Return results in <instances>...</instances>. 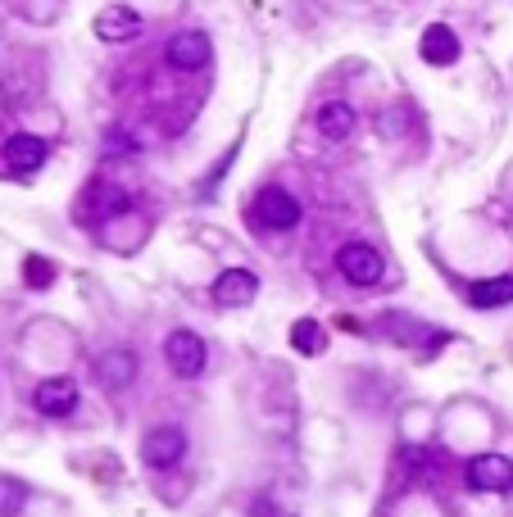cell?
<instances>
[{"mask_svg": "<svg viewBox=\"0 0 513 517\" xmlns=\"http://www.w3.org/2000/svg\"><path fill=\"white\" fill-rule=\"evenodd\" d=\"M250 223H259L264 232H291V227L300 223L296 196L282 191V186H264L255 196V205H250Z\"/></svg>", "mask_w": 513, "mask_h": 517, "instance_id": "1", "label": "cell"}, {"mask_svg": "<svg viewBox=\"0 0 513 517\" xmlns=\"http://www.w3.org/2000/svg\"><path fill=\"white\" fill-rule=\"evenodd\" d=\"M336 273L346 277L350 286H377L386 273V259L368 241H346L336 250Z\"/></svg>", "mask_w": 513, "mask_h": 517, "instance_id": "2", "label": "cell"}, {"mask_svg": "<svg viewBox=\"0 0 513 517\" xmlns=\"http://www.w3.org/2000/svg\"><path fill=\"white\" fill-rule=\"evenodd\" d=\"M164 359H168V372L173 377H200L205 372V363H209V350H205V341H200L196 332H173L168 336V345H164Z\"/></svg>", "mask_w": 513, "mask_h": 517, "instance_id": "3", "label": "cell"}, {"mask_svg": "<svg viewBox=\"0 0 513 517\" xmlns=\"http://www.w3.org/2000/svg\"><path fill=\"white\" fill-rule=\"evenodd\" d=\"M464 477H468V490L504 495V490H513V463L504 454H477V459H468Z\"/></svg>", "mask_w": 513, "mask_h": 517, "instance_id": "4", "label": "cell"}, {"mask_svg": "<svg viewBox=\"0 0 513 517\" xmlns=\"http://www.w3.org/2000/svg\"><path fill=\"white\" fill-rule=\"evenodd\" d=\"M182 454H187V436H182V427H155V431H146V440H141V463L155 468V472L182 463Z\"/></svg>", "mask_w": 513, "mask_h": 517, "instance_id": "5", "label": "cell"}, {"mask_svg": "<svg viewBox=\"0 0 513 517\" xmlns=\"http://www.w3.org/2000/svg\"><path fill=\"white\" fill-rule=\"evenodd\" d=\"M164 55H168V64H173L178 73H200L209 59H214V46H209L205 32H178V37L168 41Z\"/></svg>", "mask_w": 513, "mask_h": 517, "instance_id": "6", "label": "cell"}, {"mask_svg": "<svg viewBox=\"0 0 513 517\" xmlns=\"http://www.w3.org/2000/svg\"><path fill=\"white\" fill-rule=\"evenodd\" d=\"M32 404H37L46 418H69V413L78 409V386H73V377H46V381H37Z\"/></svg>", "mask_w": 513, "mask_h": 517, "instance_id": "7", "label": "cell"}, {"mask_svg": "<svg viewBox=\"0 0 513 517\" xmlns=\"http://www.w3.org/2000/svg\"><path fill=\"white\" fill-rule=\"evenodd\" d=\"M259 295V277L250 273V268H223V273L214 277V300L223 304V309H241V304H250Z\"/></svg>", "mask_w": 513, "mask_h": 517, "instance_id": "8", "label": "cell"}, {"mask_svg": "<svg viewBox=\"0 0 513 517\" xmlns=\"http://www.w3.org/2000/svg\"><path fill=\"white\" fill-rule=\"evenodd\" d=\"M5 164L14 168V173H37L41 164H46V155H50V146L41 137H32V132H14L10 141H5Z\"/></svg>", "mask_w": 513, "mask_h": 517, "instance_id": "9", "label": "cell"}, {"mask_svg": "<svg viewBox=\"0 0 513 517\" xmlns=\"http://www.w3.org/2000/svg\"><path fill=\"white\" fill-rule=\"evenodd\" d=\"M132 377H137V354L132 350H114L100 354L96 359V381L100 386H109V391H123V386H132Z\"/></svg>", "mask_w": 513, "mask_h": 517, "instance_id": "10", "label": "cell"}, {"mask_svg": "<svg viewBox=\"0 0 513 517\" xmlns=\"http://www.w3.org/2000/svg\"><path fill=\"white\" fill-rule=\"evenodd\" d=\"M141 32V14L132 5H109L96 14V37L100 41H132Z\"/></svg>", "mask_w": 513, "mask_h": 517, "instance_id": "11", "label": "cell"}, {"mask_svg": "<svg viewBox=\"0 0 513 517\" xmlns=\"http://www.w3.org/2000/svg\"><path fill=\"white\" fill-rule=\"evenodd\" d=\"M418 50H423L427 64H436V69H450L454 59H459V37H454L445 23H432V28L423 32V41H418Z\"/></svg>", "mask_w": 513, "mask_h": 517, "instance_id": "12", "label": "cell"}, {"mask_svg": "<svg viewBox=\"0 0 513 517\" xmlns=\"http://www.w3.org/2000/svg\"><path fill=\"white\" fill-rule=\"evenodd\" d=\"M355 123H359V114L346 100H327V105L318 109V132H323L327 141H346L350 132H355Z\"/></svg>", "mask_w": 513, "mask_h": 517, "instance_id": "13", "label": "cell"}, {"mask_svg": "<svg viewBox=\"0 0 513 517\" xmlns=\"http://www.w3.org/2000/svg\"><path fill=\"white\" fill-rule=\"evenodd\" d=\"M468 300L477 309H500V304L513 300V277H486V282H473L468 286Z\"/></svg>", "mask_w": 513, "mask_h": 517, "instance_id": "14", "label": "cell"}, {"mask_svg": "<svg viewBox=\"0 0 513 517\" xmlns=\"http://www.w3.org/2000/svg\"><path fill=\"white\" fill-rule=\"evenodd\" d=\"M291 345H296L300 354H318L323 350V327H318L314 318H300L296 327H291Z\"/></svg>", "mask_w": 513, "mask_h": 517, "instance_id": "15", "label": "cell"}, {"mask_svg": "<svg viewBox=\"0 0 513 517\" xmlns=\"http://www.w3.org/2000/svg\"><path fill=\"white\" fill-rule=\"evenodd\" d=\"M23 282L37 286V291H46V286L55 282V264H50V259H37V254H32L28 264H23Z\"/></svg>", "mask_w": 513, "mask_h": 517, "instance_id": "16", "label": "cell"}, {"mask_svg": "<svg viewBox=\"0 0 513 517\" xmlns=\"http://www.w3.org/2000/svg\"><path fill=\"white\" fill-rule=\"evenodd\" d=\"M23 499H28V490L19 486V481H0V517H10L23 508Z\"/></svg>", "mask_w": 513, "mask_h": 517, "instance_id": "17", "label": "cell"}]
</instances>
